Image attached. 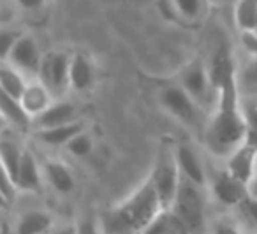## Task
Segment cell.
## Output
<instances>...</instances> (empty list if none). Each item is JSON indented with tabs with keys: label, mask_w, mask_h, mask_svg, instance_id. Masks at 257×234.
I'll return each instance as SVG.
<instances>
[{
	"label": "cell",
	"mask_w": 257,
	"mask_h": 234,
	"mask_svg": "<svg viewBox=\"0 0 257 234\" xmlns=\"http://www.w3.org/2000/svg\"><path fill=\"white\" fill-rule=\"evenodd\" d=\"M51 225V216L46 211H29L20 218L18 232L20 234H36L44 232Z\"/></svg>",
	"instance_id": "cell-21"
},
{
	"label": "cell",
	"mask_w": 257,
	"mask_h": 234,
	"mask_svg": "<svg viewBox=\"0 0 257 234\" xmlns=\"http://www.w3.org/2000/svg\"><path fill=\"white\" fill-rule=\"evenodd\" d=\"M248 195L257 199V173L253 174V178L248 181Z\"/></svg>",
	"instance_id": "cell-30"
},
{
	"label": "cell",
	"mask_w": 257,
	"mask_h": 234,
	"mask_svg": "<svg viewBox=\"0 0 257 234\" xmlns=\"http://www.w3.org/2000/svg\"><path fill=\"white\" fill-rule=\"evenodd\" d=\"M20 37H22V34L15 32V30H4V32L0 34V51H2V58L9 57L13 46H15Z\"/></svg>",
	"instance_id": "cell-27"
},
{
	"label": "cell",
	"mask_w": 257,
	"mask_h": 234,
	"mask_svg": "<svg viewBox=\"0 0 257 234\" xmlns=\"http://www.w3.org/2000/svg\"><path fill=\"white\" fill-rule=\"evenodd\" d=\"M176 11L187 20H196L203 9V0H173Z\"/></svg>",
	"instance_id": "cell-25"
},
{
	"label": "cell",
	"mask_w": 257,
	"mask_h": 234,
	"mask_svg": "<svg viewBox=\"0 0 257 234\" xmlns=\"http://www.w3.org/2000/svg\"><path fill=\"white\" fill-rule=\"evenodd\" d=\"M210 2H217V0H210Z\"/></svg>",
	"instance_id": "cell-33"
},
{
	"label": "cell",
	"mask_w": 257,
	"mask_h": 234,
	"mask_svg": "<svg viewBox=\"0 0 257 234\" xmlns=\"http://www.w3.org/2000/svg\"><path fill=\"white\" fill-rule=\"evenodd\" d=\"M236 208L239 209V213H241V216L246 222H250L253 227H257V199L255 197L248 195V197L243 199Z\"/></svg>",
	"instance_id": "cell-26"
},
{
	"label": "cell",
	"mask_w": 257,
	"mask_h": 234,
	"mask_svg": "<svg viewBox=\"0 0 257 234\" xmlns=\"http://www.w3.org/2000/svg\"><path fill=\"white\" fill-rule=\"evenodd\" d=\"M175 157L176 162L180 166V171L185 178H189L190 181L201 185H204V180H206V174H204V169L201 166L199 159L196 157V153L189 148L187 145H180L178 148L175 150Z\"/></svg>",
	"instance_id": "cell-13"
},
{
	"label": "cell",
	"mask_w": 257,
	"mask_h": 234,
	"mask_svg": "<svg viewBox=\"0 0 257 234\" xmlns=\"http://www.w3.org/2000/svg\"><path fill=\"white\" fill-rule=\"evenodd\" d=\"M65 146H67V150L72 153V155L85 157L92 152V139H90L88 134H85V132L81 131L79 134H76Z\"/></svg>",
	"instance_id": "cell-24"
},
{
	"label": "cell",
	"mask_w": 257,
	"mask_h": 234,
	"mask_svg": "<svg viewBox=\"0 0 257 234\" xmlns=\"http://www.w3.org/2000/svg\"><path fill=\"white\" fill-rule=\"evenodd\" d=\"M250 72H252V78L257 81V57H255V60H253L252 67H250Z\"/></svg>",
	"instance_id": "cell-31"
},
{
	"label": "cell",
	"mask_w": 257,
	"mask_h": 234,
	"mask_svg": "<svg viewBox=\"0 0 257 234\" xmlns=\"http://www.w3.org/2000/svg\"><path fill=\"white\" fill-rule=\"evenodd\" d=\"M161 102L166 111H169L185 125H196L197 113L203 109L182 85L166 86L161 92Z\"/></svg>",
	"instance_id": "cell-6"
},
{
	"label": "cell",
	"mask_w": 257,
	"mask_h": 234,
	"mask_svg": "<svg viewBox=\"0 0 257 234\" xmlns=\"http://www.w3.org/2000/svg\"><path fill=\"white\" fill-rule=\"evenodd\" d=\"M23 152L18 146L16 141H11V139L4 138L2 143H0V159H2V169L4 173L11 178L16 183L18 180V171H20V164H22V157Z\"/></svg>",
	"instance_id": "cell-17"
},
{
	"label": "cell",
	"mask_w": 257,
	"mask_h": 234,
	"mask_svg": "<svg viewBox=\"0 0 257 234\" xmlns=\"http://www.w3.org/2000/svg\"><path fill=\"white\" fill-rule=\"evenodd\" d=\"M71 58L72 55L62 53H50L43 58V65H41V81L46 85V88L51 93H60L64 92L67 86H71L69 83V71H71Z\"/></svg>",
	"instance_id": "cell-7"
},
{
	"label": "cell",
	"mask_w": 257,
	"mask_h": 234,
	"mask_svg": "<svg viewBox=\"0 0 257 234\" xmlns=\"http://www.w3.org/2000/svg\"><path fill=\"white\" fill-rule=\"evenodd\" d=\"M9 60L13 62L16 69L20 71L30 72V74H37L41 72V65H43V57L39 53L36 41L29 36H23L16 41V44L13 46L11 53H9Z\"/></svg>",
	"instance_id": "cell-8"
},
{
	"label": "cell",
	"mask_w": 257,
	"mask_h": 234,
	"mask_svg": "<svg viewBox=\"0 0 257 234\" xmlns=\"http://www.w3.org/2000/svg\"><path fill=\"white\" fill-rule=\"evenodd\" d=\"M0 111L4 114V118L16 129V131L27 132L32 125V114L25 109L20 99L8 95L2 92L0 95Z\"/></svg>",
	"instance_id": "cell-11"
},
{
	"label": "cell",
	"mask_w": 257,
	"mask_h": 234,
	"mask_svg": "<svg viewBox=\"0 0 257 234\" xmlns=\"http://www.w3.org/2000/svg\"><path fill=\"white\" fill-rule=\"evenodd\" d=\"M150 180L154 181L164 208H171L176 199V194H178L180 181H182V171H180V166L176 162L175 153L162 152L157 157L154 169L150 173Z\"/></svg>",
	"instance_id": "cell-4"
},
{
	"label": "cell",
	"mask_w": 257,
	"mask_h": 234,
	"mask_svg": "<svg viewBox=\"0 0 257 234\" xmlns=\"http://www.w3.org/2000/svg\"><path fill=\"white\" fill-rule=\"evenodd\" d=\"M243 44H245V48L253 57H257V34L243 32Z\"/></svg>",
	"instance_id": "cell-28"
},
{
	"label": "cell",
	"mask_w": 257,
	"mask_h": 234,
	"mask_svg": "<svg viewBox=\"0 0 257 234\" xmlns=\"http://www.w3.org/2000/svg\"><path fill=\"white\" fill-rule=\"evenodd\" d=\"M50 93L51 92L46 88V85H44L43 81L41 83H29L25 93H23V97L20 100H22V104L25 106V109L29 111L32 116H37V114H41L51 104Z\"/></svg>",
	"instance_id": "cell-15"
},
{
	"label": "cell",
	"mask_w": 257,
	"mask_h": 234,
	"mask_svg": "<svg viewBox=\"0 0 257 234\" xmlns=\"http://www.w3.org/2000/svg\"><path fill=\"white\" fill-rule=\"evenodd\" d=\"M180 85L192 95V99L203 109L210 106V104L215 106V100H211V93H217V88H215L213 81H211L210 69L203 64V60L196 58L183 69Z\"/></svg>",
	"instance_id": "cell-5"
},
{
	"label": "cell",
	"mask_w": 257,
	"mask_h": 234,
	"mask_svg": "<svg viewBox=\"0 0 257 234\" xmlns=\"http://www.w3.org/2000/svg\"><path fill=\"white\" fill-rule=\"evenodd\" d=\"M211 81L217 88L213 116L208 127V146L217 155H231L245 143V118L238 92L234 62L227 46H220L211 60Z\"/></svg>",
	"instance_id": "cell-1"
},
{
	"label": "cell",
	"mask_w": 257,
	"mask_h": 234,
	"mask_svg": "<svg viewBox=\"0 0 257 234\" xmlns=\"http://www.w3.org/2000/svg\"><path fill=\"white\" fill-rule=\"evenodd\" d=\"M227 171L232 176H236L238 180L245 181L248 185V181L257 173V146L250 145L246 141L243 145H239L229 155Z\"/></svg>",
	"instance_id": "cell-10"
},
{
	"label": "cell",
	"mask_w": 257,
	"mask_h": 234,
	"mask_svg": "<svg viewBox=\"0 0 257 234\" xmlns=\"http://www.w3.org/2000/svg\"><path fill=\"white\" fill-rule=\"evenodd\" d=\"M46 0H18V4L27 11H36V9L43 8Z\"/></svg>",
	"instance_id": "cell-29"
},
{
	"label": "cell",
	"mask_w": 257,
	"mask_h": 234,
	"mask_svg": "<svg viewBox=\"0 0 257 234\" xmlns=\"http://www.w3.org/2000/svg\"><path fill=\"white\" fill-rule=\"evenodd\" d=\"M74 122V106L71 102H53L36 116L37 129L57 127Z\"/></svg>",
	"instance_id": "cell-12"
},
{
	"label": "cell",
	"mask_w": 257,
	"mask_h": 234,
	"mask_svg": "<svg viewBox=\"0 0 257 234\" xmlns=\"http://www.w3.org/2000/svg\"><path fill=\"white\" fill-rule=\"evenodd\" d=\"M164 204L150 176L123 202L102 213L100 223L107 232H145Z\"/></svg>",
	"instance_id": "cell-2"
},
{
	"label": "cell",
	"mask_w": 257,
	"mask_h": 234,
	"mask_svg": "<svg viewBox=\"0 0 257 234\" xmlns=\"http://www.w3.org/2000/svg\"><path fill=\"white\" fill-rule=\"evenodd\" d=\"M171 209L180 216L189 230L201 229L204 222V201L199 194V185L182 174L180 188Z\"/></svg>",
	"instance_id": "cell-3"
},
{
	"label": "cell",
	"mask_w": 257,
	"mask_h": 234,
	"mask_svg": "<svg viewBox=\"0 0 257 234\" xmlns=\"http://www.w3.org/2000/svg\"><path fill=\"white\" fill-rule=\"evenodd\" d=\"M236 25L243 32H253L257 22V0H238L234 9Z\"/></svg>",
	"instance_id": "cell-22"
},
{
	"label": "cell",
	"mask_w": 257,
	"mask_h": 234,
	"mask_svg": "<svg viewBox=\"0 0 257 234\" xmlns=\"http://www.w3.org/2000/svg\"><path fill=\"white\" fill-rule=\"evenodd\" d=\"M243 118H245V141L257 146V99H241Z\"/></svg>",
	"instance_id": "cell-23"
},
{
	"label": "cell",
	"mask_w": 257,
	"mask_h": 234,
	"mask_svg": "<svg viewBox=\"0 0 257 234\" xmlns=\"http://www.w3.org/2000/svg\"><path fill=\"white\" fill-rule=\"evenodd\" d=\"M83 131V127L76 122L71 124H64V125H57V127H48V129H39L37 136L43 143L51 146H60V145H67L76 134Z\"/></svg>",
	"instance_id": "cell-18"
},
{
	"label": "cell",
	"mask_w": 257,
	"mask_h": 234,
	"mask_svg": "<svg viewBox=\"0 0 257 234\" xmlns=\"http://www.w3.org/2000/svg\"><path fill=\"white\" fill-rule=\"evenodd\" d=\"M213 194L222 204L238 206L243 199L248 197V185L245 181L232 176L227 169L215 174L213 178Z\"/></svg>",
	"instance_id": "cell-9"
},
{
	"label": "cell",
	"mask_w": 257,
	"mask_h": 234,
	"mask_svg": "<svg viewBox=\"0 0 257 234\" xmlns=\"http://www.w3.org/2000/svg\"><path fill=\"white\" fill-rule=\"evenodd\" d=\"M93 81V69L90 62L83 55L74 53L71 58V71H69V83L74 90H86L90 88Z\"/></svg>",
	"instance_id": "cell-16"
},
{
	"label": "cell",
	"mask_w": 257,
	"mask_h": 234,
	"mask_svg": "<svg viewBox=\"0 0 257 234\" xmlns=\"http://www.w3.org/2000/svg\"><path fill=\"white\" fill-rule=\"evenodd\" d=\"M253 34H257V22H255V29H253Z\"/></svg>",
	"instance_id": "cell-32"
},
{
	"label": "cell",
	"mask_w": 257,
	"mask_h": 234,
	"mask_svg": "<svg viewBox=\"0 0 257 234\" xmlns=\"http://www.w3.org/2000/svg\"><path fill=\"white\" fill-rule=\"evenodd\" d=\"M16 185H18V188H22V190H29V192H37L41 188L39 166H37L36 159H34V155L29 152V150L23 152Z\"/></svg>",
	"instance_id": "cell-14"
},
{
	"label": "cell",
	"mask_w": 257,
	"mask_h": 234,
	"mask_svg": "<svg viewBox=\"0 0 257 234\" xmlns=\"http://www.w3.org/2000/svg\"><path fill=\"white\" fill-rule=\"evenodd\" d=\"M0 86H2V92L4 93L15 97V99H22L29 83L25 81V78L20 74L16 67L11 69L4 65V67L0 69Z\"/></svg>",
	"instance_id": "cell-20"
},
{
	"label": "cell",
	"mask_w": 257,
	"mask_h": 234,
	"mask_svg": "<svg viewBox=\"0 0 257 234\" xmlns=\"http://www.w3.org/2000/svg\"><path fill=\"white\" fill-rule=\"evenodd\" d=\"M44 173H46V178L51 183V187L60 192V194H67V192H71L74 188V178H72L71 171L62 162H55V160L46 162Z\"/></svg>",
	"instance_id": "cell-19"
}]
</instances>
